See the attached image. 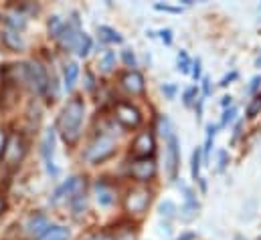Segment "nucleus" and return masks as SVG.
<instances>
[{
    "instance_id": "obj_50",
    "label": "nucleus",
    "mask_w": 261,
    "mask_h": 240,
    "mask_svg": "<svg viewBox=\"0 0 261 240\" xmlns=\"http://www.w3.org/2000/svg\"><path fill=\"white\" fill-rule=\"evenodd\" d=\"M235 240H243V238H241V236H237V238H235Z\"/></svg>"
},
{
    "instance_id": "obj_9",
    "label": "nucleus",
    "mask_w": 261,
    "mask_h": 240,
    "mask_svg": "<svg viewBox=\"0 0 261 240\" xmlns=\"http://www.w3.org/2000/svg\"><path fill=\"white\" fill-rule=\"evenodd\" d=\"M116 119L120 121L124 127H136V125H140V111L130 105V103H118L116 105Z\"/></svg>"
},
{
    "instance_id": "obj_15",
    "label": "nucleus",
    "mask_w": 261,
    "mask_h": 240,
    "mask_svg": "<svg viewBox=\"0 0 261 240\" xmlns=\"http://www.w3.org/2000/svg\"><path fill=\"white\" fill-rule=\"evenodd\" d=\"M185 194H187V196H185V206H182V218H185V220H191V218H195V216H196L198 202H196L193 190L185 188Z\"/></svg>"
},
{
    "instance_id": "obj_16",
    "label": "nucleus",
    "mask_w": 261,
    "mask_h": 240,
    "mask_svg": "<svg viewBox=\"0 0 261 240\" xmlns=\"http://www.w3.org/2000/svg\"><path fill=\"white\" fill-rule=\"evenodd\" d=\"M2 41H4V45H6L8 49H12V51H20V49L24 47V41H22L20 35H18L16 31H12V28H6V31L2 33Z\"/></svg>"
},
{
    "instance_id": "obj_45",
    "label": "nucleus",
    "mask_w": 261,
    "mask_h": 240,
    "mask_svg": "<svg viewBox=\"0 0 261 240\" xmlns=\"http://www.w3.org/2000/svg\"><path fill=\"white\" fill-rule=\"evenodd\" d=\"M176 240H195V234L193 232H185V234H180V238Z\"/></svg>"
},
{
    "instance_id": "obj_29",
    "label": "nucleus",
    "mask_w": 261,
    "mask_h": 240,
    "mask_svg": "<svg viewBox=\"0 0 261 240\" xmlns=\"http://www.w3.org/2000/svg\"><path fill=\"white\" fill-rule=\"evenodd\" d=\"M158 212H160L162 218H172V216L176 214V206H174V202L166 200V202H162V204L158 206Z\"/></svg>"
},
{
    "instance_id": "obj_32",
    "label": "nucleus",
    "mask_w": 261,
    "mask_h": 240,
    "mask_svg": "<svg viewBox=\"0 0 261 240\" xmlns=\"http://www.w3.org/2000/svg\"><path fill=\"white\" fill-rule=\"evenodd\" d=\"M235 115H237V109H235V107L227 109V111L223 113V119H221V125H223V127H225V125H229L231 121L235 119Z\"/></svg>"
},
{
    "instance_id": "obj_43",
    "label": "nucleus",
    "mask_w": 261,
    "mask_h": 240,
    "mask_svg": "<svg viewBox=\"0 0 261 240\" xmlns=\"http://www.w3.org/2000/svg\"><path fill=\"white\" fill-rule=\"evenodd\" d=\"M4 145H6V135H4V131H0V154L4 152Z\"/></svg>"
},
{
    "instance_id": "obj_10",
    "label": "nucleus",
    "mask_w": 261,
    "mask_h": 240,
    "mask_svg": "<svg viewBox=\"0 0 261 240\" xmlns=\"http://www.w3.org/2000/svg\"><path fill=\"white\" fill-rule=\"evenodd\" d=\"M130 172L138 182H148L156 174V164H154L150 158H146V160H136V162L132 164Z\"/></svg>"
},
{
    "instance_id": "obj_23",
    "label": "nucleus",
    "mask_w": 261,
    "mask_h": 240,
    "mask_svg": "<svg viewBox=\"0 0 261 240\" xmlns=\"http://www.w3.org/2000/svg\"><path fill=\"white\" fill-rule=\"evenodd\" d=\"M89 51H91V39H89L87 35H83V33H81V37H79V43H77V49H75V53H77L79 57H85V55H89Z\"/></svg>"
},
{
    "instance_id": "obj_14",
    "label": "nucleus",
    "mask_w": 261,
    "mask_h": 240,
    "mask_svg": "<svg viewBox=\"0 0 261 240\" xmlns=\"http://www.w3.org/2000/svg\"><path fill=\"white\" fill-rule=\"evenodd\" d=\"M79 188H81V180H79V178H69L63 186L57 188V192H55V196H53V202H59V200L65 198V196H71V198H73Z\"/></svg>"
},
{
    "instance_id": "obj_11",
    "label": "nucleus",
    "mask_w": 261,
    "mask_h": 240,
    "mask_svg": "<svg viewBox=\"0 0 261 240\" xmlns=\"http://www.w3.org/2000/svg\"><path fill=\"white\" fill-rule=\"evenodd\" d=\"M53 152H55V129H47L45 137H43V158H45V166L47 172L51 176L57 174V168L53 164Z\"/></svg>"
},
{
    "instance_id": "obj_51",
    "label": "nucleus",
    "mask_w": 261,
    "mask_h": 240,
    "mask_svg": "<svg viewBox=\"0 0 261 240\" xmlns=\"http://www.w3.org/2000/svg\"><path fill=\"white\" fill-rule=\"evenodd\" d=\"M259 22H261V16H259Z\"/></svg>"
},
{
    "instance_id": "obj_38",
    "label": "nucleus",
    "mask_w": 261,
    "mask_h": 240,
    "mask_svg": "<svg viewBox=\"0 0 261 240\" xmlns=\"http://www.w3.org/2000/svg\"><path fill=\"white\" fill-rule=\"evenodd\" d=\"M160 37H162V41H164L166 45H170V43H172V33H170L168 28H166V31H162V33H160Z\"/></svg>"
},
{
    "instance_id": "obj_49",
    "label": "nucleus",
    "mask_w": 261,
    "mask_h": 240,
    "mask_svg": "<svg viewBox=\"0 0 261 240\" xmlns=\"http://www.w3.org/2000/svg\"><path fill=\"white\" fill-rule=\"evenodd\" d=\"M2 210H4V202L0 200V212H2Z\"/></svg>"
},
{
    "instance_id": "obj_39",
    "label": "nucleus",
    "mask_w": 261,
    "mask_h": 240,
    "mask_svg": "<svg viewBox=\"0 0 261 240\" xmlns=\"http://www.w3.org/2000/svg\"><path fill=\"white\" fill-rule=\"evenodd\" d=\"M227 166V152H221L219 154V170H225Z\"/></svg>"
},
{
    "instance_id": "obj_2",
    "label": "nucleus",
    "mask_w": 261,
    "mask_h": 240,
    "mask_svg": "<svg viewBox=\"0 0 261 240\" xmlns=\"http://www.w3.org/2000/svg\"><path fill=\"white\" fill-rule=\"evenodd\" d=\"M114 152H116V141H114V137H110V135H99V137L87 147L85 160L97 164V162L108 160Z\"/></svg>"
},
{
    "instance_id": "obj_46",
    "label": "nucleus",
    "mask_w": 261,
    "mask_h": 240,
    "mask_svg": "<svg viewBox=\"0 0 261 240\" xmlns=\"http://www.w3.org/2000/svg\"><path fill=\"white\" fill-rule=\"evenodd\" d=\"M221 103H223V107H227V105H231V97H229V95H225Z\"/></svg>"
},
{
    "instance_id": "obj_8",
    "label": "nucleus",
    "mask_w": 261,
    "mask_h": 240,
    "mask_svg": "<svg viewBox=\"0 0 261 240\" xmlns=\"http://www.w3.org/2000/svg\"><path fill=\"white\" fill-rule=\"evenodd\" d=\"M154 137H152V133H148V131H144V133H140L136 139H134V145H132V152H134V156L138 158V160H146V158H150L152 154H154Z\"/></svg>"
},
{
    "instance_id": "obj_26",
    "label": "nucleus",
    "mask_w": 261,
    "mask_h": 240,
    "mask_svg": "<svg viewBox=\"0 0 261 240\" xmlns=\"http://www.w3.org/2000/svg\"><path fill=\"white\" fill-rule=\"evenodd\" d=\"M114 65H116V55H114V51H108L101 61H99V67H101V71L103 73H110L112 69H114Z\"/></svg>"
},
{
    "instance_id": "obj_6",
    "label": "nucleus",
    "mask_w": 261,
    "mask_h": 240,
    "mask_svg": "<svg viewBox=\"0 0 261 240\" xmlns=\"http://www.w3.org/2000/svg\"><path fill=\"white\" fill-rule=\"evenodd\" d=\"M148 204H150V192L144 190V188L132 190L130 194H128V198H126V210L130 214H136V216L144 214L146 208H148Z\"/></svg>"
},
{
    "instance_id": "obj_22",
    "label": "nucleus",
    "mask_w": 261,
    "mask_h": 240,
    "mask_svg": "<svg viewBox=\"0 0 261 240\" xmlns=\"http://www.w3.org/2000/svg\"><path fill=\"white\" fill-rule=\"evenodd\" d=\"M158 131H160V135H162L164 139H168V137L174 133L172 123H170V119H168L166 115H160V117H158Z\"/></svg>"
},
{
    "instance_id": "obj_34",
    "label": "nucleus",
    "mask_w": 261,
    "mask_h": 240,
    "mask_svg": "<svg viewBox=\"0 0 261 240\" xmlns=\"http://www.w3.org/2000/svg\"><path fill=\"white\" fill-rule=\"evenodd\" d=\"M196 95H198L196 87H191V89H187V91H185V105H191V103H193V99H195Z\"/></svg>"
},
{
    "instance_id": "obj_48",
    "label": "nucleus",
    "mask_w": 261,
    "mask_h": 240,
    "mask_svg": "<svg viewBox=\"0 0 261 240\" xmlns=\"http://www.w3.org/2000/svg\"><path fill=\"white\" fill-rule=\"evenodd\" d=\"M255 65H257V67H261V57H257V61H255Z\"/></svg>"
},
{
    "instance_id": "obj_4",
    "label": "nucleus",
    "mask_w": 261,
    "mask_h": 240,
    "mask_svg": "<svg viewBox=\"0 0 261 240\" xmlns=\"http://www.w3.org/2000/svg\"><path fill=\"white\" fill-rule=\"evenodd\" d=\"M24 73H27V83H31V87H33L37 93H45V91H47L49 79H47L45 69H43L39 63H27V65H24Z\"/></svg>"
},
{
    "instance_id": "obj_21",
    "label": "nucleus",
    "mask_w": 261,
    "mask_h": 240,
    "mask_svg": "<svg viewBox=\"0 0 261 240\" xmlns=\"http://www.w3.org/2000/svg\"><path fill=\"white\" fill-rule=\"evenodd\" d=\"M77 75H79V67L75 65V63H69L65 67V75H63V79H65V87L67 89H71L73 87V83H75V79H77Z\"/></svg>"
},
{
    "instance_id": "obj_40",
    "label": "nucleus",
    "mask_w": 261,
    "mask_h": 240,
    "mask_svg": "<svg viewBox=\"0 0 261 240\" xmlns=\"http://www.w3.org/2000/svg\"><path fill=\"white\" fill-rule=\"evenodd\" d=\"M193 77H195V79L200 77V59H196L195 63H193Z\"/></svg>"
},
{
    "instance_id": "obj_27",
    "label": "nucleus",
    "mask_w": 261,
    "mask_h": 240,
    "mask_svg": "<svg viewBox=\"0 0 261 240\" xmlns=\"http://www.w3.org/2000/svg\"><path fill=\"white\" fill-rule=\"evenodd\" d=\"M176 63H178V71H182V73H189L191 67H193V61H191V57H189L187 51H180V53H178Z\"/></svg>"
},
{
    "instance_id": "obj_31",
    "label": "nucleus",
    "mask_w": 261,
    "mask_h": 240,
    "mask_svg": "<svg viewBox=\"0 0 261 240\" xmlns=\"http://www.w3.org/2000/svg\"><path fill=\"white\" fill-rule=\"evenodd\" d=\"M198 172H200V147H196L193 152V178H198Z\"/></svg>"
},
{
    "instance_id": "obj_35",
    "label": "nucleus",
    "mask_w": 261,
    "mask_h": 240,
    "mask_svg": "<svg viewBox=\"0 0 261 240\" xmlns=\"http://www.w3.org/2000/svg\"><path fill=\"white\" fill-rule=\"evenodd\" d=\"M154 8H156V10H164V12H174V14H176V12H180V8H178V6H168V4H156Z\"/></svg>"
},
{
    "instance_id": "obj_18",
    "label": "nucleus",
    "mask_w": 261,
    "mask_h": 240,
    "mask_svg": "<svg viewBox=\"0 0 261 240\" xmlns=\"http://www.w3.org/2000/svg\"><path fill=\"white\" fill-rule=\"evenodd\" d=\"M41 240H69V230L63 228V226H51L43 236Z\"/></svg>"
},
{
    "instance_id": "obj_5",
    "label": "nucleus",
    "mask_w": 261,
    "mask_h": 240,
    "mask_svg": "<svg viewBox=\"0 0 261 240\" xmlns=\"http://www.w3.org/2000/svg\"><path fill=\"white\" fill-rule=\"evenodd\" d=\"M178 166H180V147H178V137L172 133L166 139V174L170 180H176Z\"/></svg>"
},
{
    "instance_id": "obj_7",
    "label": "nucleus",
    "mask_w": 261,
    "mask_h": 240,
    "mask_svg": "<svg viewBox=\"0 0 261 240\" xmlns=\"http://www.w3.org/2000/svg\"><path fill=\"white\" fill-rule=\"evenodd\" d=\"M79 37H81V33H79V20L75 18L73 22H65V26H63V31H61V35H59V45L65 49V51H75L77 49V43H79Z\"/></svg>"
},
{
    "instance_id": "obj_25",
    "label": "nucleus",
    "mask_w": 261,
    "mask_h": 240,
    "mask_svg": "<svg viewBox=\"0 0 261 240\" xmlns=\"http://www.w3.org/2000/svg\"><path fill=\"white\" fill-rule=\"evenodd\" d=\"M215 133H217V127H215L213 123H208V125H206V141H204V147H202V152H204V158H208V154H211V147H213V139H215Z\"/></svg>"
},
{
    "instance_id": "obj_20",
    "label": "nucleus",
    "mask_w": 261,
    "mask_h": 240,
    "mask_svg": "<svg viewBox=\"0 0 261 240\" xmlns=\"http://www.w3.org/2000/svg\"><path fill=\"white\" fill-rule=\"evenodd\" d=\"M71 206H73L75 216H81V214L85 212V208H87V198H85V194H83V192H77V194L71 198Z\"/></svg>"
},
{
    "instance_id": "obj_42",
    "label": "nucleus",
    "mask_w": 261,
    "mask_h": 240,
    "mask_svg": "<svg viewBox=\"0 0 261 240\" xmlns=\"http://www.w3.org/2000/svg\"><path fill=\"white\" fill-rule=\"evenodd\" d=\"M208 93H211V81L204 77L202 79V95H208Z\"/></svg>"
},
{
    "instance_id": "obj_37",
    "label": "nucleus",
    "mask_w": 261,
    "mask_h": 240,
    "mask_svg": "<svg viewBox=\"0 0 261 240\" xmlns=\"http://www.w3.org/2000/svg\"><path fill=\"white\" fill-rule=\"evenodd\" d=\"M124 61H126V65H130V67H136V57L132 55L130 51H124Z\"/></svg>"
},
{
    "instance_id": "obj_30",
    "label": "nucleus",
    "mask_w": 261,
    "mask_h": 240,
    "mask_svg": "<svg viewBox=\"0 0 261 240\" xmlns=\"http://www.w3.org/2000/svg\"><path fill=\"white\" fill-rule=\"evenodd\" d=\"M259 111H261V95H257V97L249 103V107H247V117H255Z\"/></svg>"
},
{
    "instance_id": "obj_13",
    "label": "nucleus",
    "mask_w": 261,
    "mask_h": 240,
    "mask_svg": "<svg viewBox=\"0 0 261 240\" xmlns=\"http://www.w3.org/2000/svg\"><path fill=\"white\" fill-rule=\"evenodd\" d=\"M24 228H27V234H29V236H43L51 226H49V222H47L45 216L37 214V216H31V218L27 220Z\"/></svg>"
},
{
    "instance_id": "obj_17",
    "label": "nucleus",
    "mask_w": 261,
    "mask_h": 240,
    "mask_svg": "<svg viewBox=\"0 0 261 240\" xmlns=\"http://www.w3.org/2000/svg\"><path fill=\"white\" fill-rule=\"evenodd\" d=\"M95 192H97V204L99 206H110L114 202V192L106 184H97L95 186Z\"/></svg>"
},
{
    "instance_id": "obj_47",
    "label": "nucleus",
    "mask_w": 261,
    "mask_h": 240,
    "mask_svg": "<svg viewBox=\"0 0 261 240\" xmlns=\"http://www.w3.org/2000/svg\"><path fill=\"white\" fill-rule=\"evenodd\" d=\"M89 240H110L108 236H93V238H89Z\"/></svg>"
},
{
    "instance_id": "obj_24",
    "label": "nucleus",
    "mask_w": 261,
    "mask_h": 240,
    "mask_svg": "<svg viewBox=\"0 0 261 240\" xmlns=\"http://www.w3.org/2000/svg\"><path fill=\"white\" fill-rule=\"evenodd\" d=\"M63 26H65V22H63L59 16H53V18L49 20V35H51L53 39H59V35H61V31H63Z\"/></svg>"
},
{
    "instance_id": "obj_19",
    "label": "nucleus",
    "mask_w": 261,
    "mask_h": 240,
    "mask_svg": "<svg viewBox=\"0 0 261 240\" xmlns=\"http://www.w3.org/2000/svg\"><path fill=\"white\" fill-rule=\"evenodd\" d=\"M6 24H8V28H12V31L18 33V31H22L27 26V18L22 14H18V12H12V14L6 16Z\"/></svg>"
},
{
    "instance_id": "obj_12",
    "label": "nucleus",
    "mask_w": 261,
    "mask_h": 240,
    "mask_svg": "<svg viewBox=\"0 0 261 240\" xmlns=\"http://www.w3.org/2000/svg\"><path fill=\"white\" fill-rule=\"evenodd\" d=\"M122 85H124V89H126L128 93H132V95L144 93V77H142L138 71L126 73V75L122 77Z\"/></svg>"
},
{
    "instance_id": "obj_3",
    "label": "nucleus",
    "mask_w": 261,
    "mask_h": 240,
    "mask_svg": "<svg viewBox=\"0 0 261 240\" xmlns=\"http://www.w3.org/2000/svg\"><path fill=\"white\" fill-rule=\"evenodd\" d=\"M2 156H4V164L8 168H14V166L20 164V160L24 156V141L18 133H10L6 137V145H4Z\"/></svg>"
},
{
    "instance_id": "obj_33",
    "label": "nucleus",
    "mask_w": 261,
    "mask_h": 240,
    "mask_svg": "<svg viewBox=\"0 0 261 240\" xmlns=\"http://www.w3.org/2000/svg\"><path fill=\"white\" fill-rule=\"evenodd\" d=\"M162 93H164L168 99H174V95H176V87L170 85V83H164V85H162Z\"/></svg>"
},
{
    "instance_id": "obj_36",
    "label": "nucleus",
    "mask_w": 261,
    "mask_h": 240,
    "mask_svg": "<svg viewBox=\"0 0 261 240\" xmlns=\"http://www.w3.org/2000/svg\"><path fill=\"white\" fill-rule=\"evenodd\" d=\"M259 85H261V77L257 75V77H253V79H251V85H249V93H255V91L259 89Z\"/></svg>"
},
{
    "instance_id": "obj_41",
    "label": "nucleus",
    "mask_w": 261,
    "mask_h": 240,
    "mask_svg": "<svg viewBox=\"0 0 261 240\" xmlns=\"http://www.w3.org/2000/svg\"><path fill=\"white\" fill-rule=\"evenodd\" d=\"M235 77H237V73H235V71H233V73H231V75H227V77H223V81H221V83H219V85H221V87H225V85H229V81H233V79H235Z\"/></svg>"
},
{
    "instance_id": "obj_28",
    "label": "nucleus",
    "mask_w": 261,
    "mask_h": 240,
    "mask_svg": "<svg viewBox=\"0 0 261 240\" xmlns=\"http://www.w3.org/2000/svg\"><path fill=\"white\" fill-rule=\"evenodd\" d=\"M97 31H99V35H101L106 41H110V43H122V37H120L114 28H110V26H99Z\"/></svg>"
},
{
    "instance_id": "obj_1",
    "label": "nucleus",
    "mask_w": 261,
    "mask_h": 240,
    "mask_svg": "<svg viewBox=\"0 0 261 240\" xmlns=\"http://www.w3.org/2000/svg\"><path fill=\"white\" fill-rule=\"evenodd\" d=\"M83 113H85V105H83V99L75 97L67 103L59 115L57 121V129L61 133V137L65 139V143L73 145L77 139H79V133H81V123H83Z\"/></svg>"
},
{
    "instance_id": "obj_44",
    "label": "nucleus",
    "mask_w": 261,
    "mask_h": 240,
    "mask_svg": "<svg viewBox=\"0 0 261 240\" xmlns=\"http://www.w3.org/2000/svg\"><path fill=\"white\" fill-rule=\"evenodd\" d=\"M116 240H136V238H134V234H132V232H124V234H120Z\"/></svg>"
}]
</instances>
